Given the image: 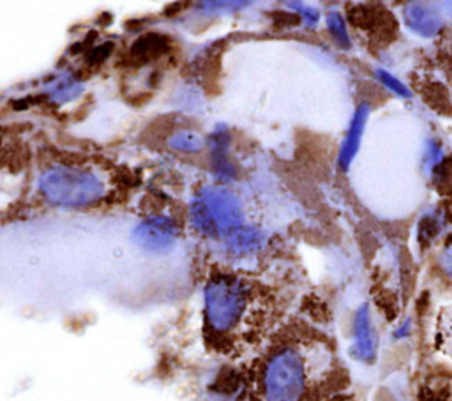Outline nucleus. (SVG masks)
I'll list each match as a JSON object with an SVG mask.
<instances>
[{"label": "nucleus", "instance_id": "5", "mask_svg": "<svg viewBox=\"0 0 452 401\" xmlns=\"http://www.w3.org/2000/svg\"><path fill=\"white\" fill-rule=\"evenodd\" d=\"M133 235L135 242L140 248L147 249V251L163 253L175 246L179 237V228L172 219L163 218V216H154V218L140 223L135 228Z\"/></svg>", "mask_w": 452, "mask_h": 401}, {"label": "nucleus", "instance_id": "11", "mask_svg": "<svg viewBox=\"0 0 452 401\" xmlns=\"http://www.w3.org/2000/svg\"><path fill=\"white\" fill-rule=\"evenodd\" d=\"M374 76H377L378 82H380L382 85L385 87V89L391 90L392 94L399 95V98H405V99L411 98L410 90H408V87L405 85V83H403L401 80L396 78V76H392L391 73L384 71V69H377V71H374Z\"/></svg>", "mask_w": 452, "mask_h": 401}, {"label": "nucleus", "instance_id": "15", "mask_svg": "<svg viewBox=\"0 0 452 401\" xmlns=\"http://www.w3.org/2000/svg\"><path fill=\"white\" fill-rule=\"evenodd\" d=\"M410 320H406L405 323H403L401 327H399V330H396L394 333V336L396 338H405V336H408V334H410Z\"/></svg>", "mask_w": 452, "mask_h": 401}, {"label": "nucleus", "instance_id": "13", "mask_svg": "<svg viewBox=\"0 0 452 401\" xmlns=\"http://www.w3.org/2000/svg\"><path fill=\"white\" fill-rule=\"evenodd\" d=\"M292 7H297L295 11H299L300 16H303V20L306 21L308 27H315V25L320 21V13L315 7H304L300 6V4H290Z\"/></svg>", "mask_w": 452, "mask_h": 401}, {"label": "nucleus", "instance_id": "6", "mask_svg": "<svg viewBox=\"0 0 452 401\" xmlns=\"http://www.w3.org/2000/svg\"><path fill=\"white\" fill-rule=\"evenodd\" d=\"M378 352V338L374 330L373 320H371V311L367 304H362L355 311L354 318V347H352V355L362 363H373L377 359Z\"/></svg>", "mask_w": 452, "mask_h": 401}, {"label": "nucleus", "instance_id": "12", "mask_svg": "<svg viewBox=\"0 0 452 401\" xmlns=\"http://www.w3.org/2000/svg\"><path fill=\"white\" fill-rule=\"evenodd\" d=\"M172 149L182 150V152H198L204 149V142L198 135L194 133H179L172 138Z\"/></svg>", "mask_w": 452, "mask_h": 401}, {"label": "nucleus", "instance_id": "14", "mask_svg": "<svg viewBox=\"0 0 452 401\" xmlns=\"http://www.w3.org/2000/svg\"><path fill=\"white\" fill-rule=\"evenodd\" d=\"M442 267H443V271L447 272V276H449V278L452 279V246H449V248L443 251Z\"/></svg>", "mask_w": 452, "mask_h": 401}, {"label": "nucleus", "instance_id": "2", "mask_svg": "<svg viewBox=\"0 0 452 401\" xmlns=\"http://www.w3.org/2000/svg\"><path fill=\"white\" fill-rule=\"evenodd\" d=\"M39 191L55 207L83 209L99 204L108 187L105 177L89 165L58 163L43 172Z\"/></svg>", "mask_w": 452, "mask_h": 401}, {"label": "nucleus", "instance_id": "1", "mask_svg": "<svg viewBox=\"0 0 452 401\" xmlns=\"http://www.w3.org/2000/svg\"><path fill=\"white\" fill-rule=\"evenodd\" d=\"M253 308V288L244 278L219 272L204 288L205 330L212 343L226 348L242 334Z\"/></svg>", "mask_w": 452, "mask_h": 401}, {"label": "nucleus", "instance_id": "3", "mask_svg": "<svg viewBox=\"0 0 452 401\" xmlns=\"http://www.w3.org/2000/svg\"><path fill=\"white\" fill-rule=\"evenodd\" d=\"M193 223L201 234L216 237H230L242 228L244 211L231 191L219 186H207L196 194L193 205Z\"/></svg>", "mask_w": 452, "mask_h": 401}, {"label": "nucleus", "instance_id": "9", "mask_svg": "<svg viewBox=\"0 0 452 401\" xmlns=\"http://www.w3.org/2000/svg\"><path fill=\"white\" fill-rule=\"evenodd\" d=\"M228 251L233 256H249L255 255L262 248V235L253 228H238L237 231L226 237Z\"/></svg>", "mask_w": 452, "mask_h": 401}, {"label": "nucleus", "instance_id": "10", "mask_svg": "<svg viewBox=\"0 0 452 401\" xmlns=\"http://www.w3.org/2000/svg\"><path fill=\"white\" fill-rule=\"evenodd\" d=\"M327 28H329L330 36H332V39L336 41V45L340 48H343V50H348V48L352 46V39L350 36H348V28H347V24H345L343 16H341L337 11H330V13H327Z\"/></svg>", "mask_w": 452, "mask_h": 401}, {"label": "nucleus", "instance_id": "4", "mask_svg": "<svg viewBox=\"0 0 452 401\" xmlns=\"http://www.w3.org/2000/svg\"><path fill=\"white\" fill-rule=\"evenodd\" d=\"M306 364L297 348H279L267 359L262 373L266 401H300L306 392Z\"/></svg>", "mask_w": 452, "mask_h": 401}, {"label": "nucleus", "instance_id": "7", "mask_svg": "<svg viewBox=\"0 0 452 401\" xmlns=\"http://www.w3.org/2000/svg\"><path fill=\"white\" fill-rule=\"evenodd\" d=\"M369 105L362 103V105L357 106L355 110L354 117H352L350 127H348L347 136H345V142L341 145L340 150V157H337V163H340V168L343 172H347L350 168V165L354 163L355 156H357L359 149H361V142H362V135L364 130H366L367 119H369Z\"/></svg>", "mask_w": 452, "mask_h": 401}, {"label": "nucleus", "instance_id": "8", "mask_svg": "<svg viewBox=\"0 0 452 401\" xmlns=\"http://www.w3.org/2000/svg\"><path fill=\"white\" fill-rule=\"evenodd\" d=\"M405 24L421 38H435L443 28V18L426 4H410L405 9Z\"/></svg>", "mask_w": 452, "mask_h": 401}]
</instances>
